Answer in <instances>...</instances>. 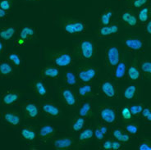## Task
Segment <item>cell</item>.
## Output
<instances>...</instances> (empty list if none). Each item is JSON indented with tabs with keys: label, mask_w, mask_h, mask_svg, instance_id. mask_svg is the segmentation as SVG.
Returning <instances> with one entry per match:
<instances>
[{
	"label": "cell",
	"mask_w": 151,
	"mask_h": 150,
	"mask_svg": "<svg viewBox=\"0 0 151 150\" xmlns=\"http://www.w3.org/2000/svg\"><path fill=\"white\" fill-rule=\"evenodd\" d=\"M94 136L99 140H103V139H104V134L100 131L99 127H98L94 131Z\"/></svg>",
	"instance_id": "42"
},
{
	"label": "cell",
	"mask_w": 151,
	"mask_h": 150,
	"mask_svg": "<svg viewBox=\"0 0 151 150\" xmlns=\"http://www.w3.org/2000/svg\"><path fill=\"white\" fill-rule=\"evenodd\" d=\"M112 142H113V140L107 139L103 143L102 148L105 150H112Z\"/></svg>",
	"instance_id": "43"
},
{
	"label": "cell",
	"mask_w": 151,
	"mask_h": 150,
	"mask_svg": "<svg viewBox=\"0 0 151 150\" xmlns=\"http://www.w3.org/2000/svg\"><path fill=\"white\" fill-rule=\"evenodd\" d=\"M30 1H36V0H30Z\"/></svg>",
	"instance_id": "52"
},
{
	"label": "cell",
	"mask_w": 151,
	"mask_h": 150,
	"mask_svg": "<svg viewBox=\"0 0 151 150\" xmlns=\"http://www.w3.org/2000/svg\"><path fill=\"white\" fill-rule=\"evenodd\" d=\"M100 90L106 98L114 99L117 98V90L113 83L109 80H104L100 85Z\"/></svg>",
	"instance_id": "9"
},
{
	"label": "cell",
	"mask_w": 151,
	"mask_h": 150,
	"mask_svg": "<svg viewBox=\"0 0 151 150\" xmlns=\"http://www.w3.org/2000/svg\"><path fill=\"white\" fill-rule=\"evenodd\" d=\"M125 129L131 135H136L139 131V127L135 124H128L125 126Z\"/></svg>",
	"instance_id": "38"
},
{
	"label": "cell",
	"mask_w": 151,
	"mask_h": 150,
	"mask_svg": "<svg viewBox=\"0 0 151 150\" xmlns=\"http://www.w3.org/2000/svg\"><path fill=\"white\" fill-rule=\"evenodd\" d=\"M21 95L14 90H8L2 96V103L4 106H12L17 104Z\"/></svg>",
	"instance_id": "8"
},
{
	"label": "cell",
	"mask_w": 151,
	"mask_h": 150,
	"mask_svg": "<svg viewBox=\"0 0 151 150\" xmlns=\"http://www.w3.org/2000/svg\"><path fill=\"white\" fill-rule=\"evenodd\" d=\"M91 112V104L89 102H85L81 106L79 110L80 116L87 117L90 116Z\"/></svg>",
	"instance_id": "32"
},
{
	"label": "cell",
	"mask_w": 151,
	"mask_h": 150,
	"mask_svg": "<svg viewBox=\"0 0 151 150\" xmlns=\"http://www.w3.org/2000/svg\"><path fill=\"white\" fill-rule=\"evenodd\" d=\"M10 2L8 0H2L0 3V8L5 11H8L10 9Z\"/></svg>",
	"instance_id": "41"
},
{
	"label": "cell",
	"mask_w": 151,
	"mask_h": 150,
	"mask_svg": "<svg viewBox=\"0 0 151 150\" xmlns=\"http://www.w3.org/2000/svg\"><path fill=\"white\" fill-rule=\"evenodd\" d=\"M113 135L115 139L122 143H127L131 139V135L128 133H125L120 129H115L113 131Z\"/></svg>",
	"instance_id": "24"
},
{
	"label": "cell",
	"mask_w": 151,
	"mask_h": 150,
	"mask_svg": "<svg viewBox=\"0 0 151 150\" xmlns=\"http://www.w3.org/2000/svg\"><path fill=\"white\" fill-rule=\"evenodd\" d=\"M35 35V29L30 27H25L20 31L19 36L21 39H22L24 40H28L31 38L34 37Z\"/></svg>",
	"instance_id": "27"
},
{
	"label": "cell",
	"mask_w": 151,
	"mask_h": 150,
	"mask_svg": "<svg viewBox=\"0 0 151 150\" xmlns=\"http://www.w3.org/2000/svg\"><path fill=\"white\" fill-rule=\"evenodd\" d=\"M146 32L148 34H151V21H150L146 25Z\"/></svg>",
	"instance_id": "48"
},
{
	"label": "cell",
	"mask_w": 151,
	"mask_h": 150,
	"mask_svg": "<svg viewBox=\"0 0 151 150\" xmlns=\"http://www.w3.org/2000/svg\"><path fill=\"white\" fill-rule=\"evenodd\" d=\"M76 55L81 60H92L95 53V46L94 42L89 39L81 40L76 45Z\"/></svg>",
	"instance_id": "1"
},
{
	"label": "cell",
	"mask_w": 151,
	"mask_h": 150,
	"mask_svg": "<svg viewBox=\"0 0 151 150\" xmlns=\"http://www.w3.org/2000/svg\"><path fill=\"white\" fill-rule=\"evenodd\" d=\"M121 143L122 142L118 141V140H117V141H113L112 142V150L121 149L122 147Z\"/></svg>",
	"instance_id": "44"
},
{
	"label": "cell",
	"mask_w": 151,
	"mask_h": 150,
	"mask_svg": "<svg viewBox=\"0 0 151 150\" xmlns=\"http://www.w3.org/2000/svg\"><path fill=\"white\" fill-rule=\"evenodd\" d=\"M148 0H135L134 2V7L135 8H141L143 5L147 3Z\"/></svg>",
	"instance_id": "45"
},
{
	"label": "cell",
	"mask_w": 151,
	"mask_h": 150,
	"mask_svg": "<svg viewBox=\"0 0 151 150\" xmlns=\"http://www.w3.org/2000/svg\"><path fill=\"white\" fill-rule=\"evenodd\" d=\"M20 135L27 142H34L35 139H36V132L30 128L22 127L20 131Z\"/></svg>",
	"instance_id": "18"
},
{
	"label": "cell",
	"mask_w": 151,
	"mask_h": 150,
	"mask_svg": "<svg viewBox=\"0 0 151 150\" xmlns=\"http://www.w3.org/2000/svg\"><path fill=\"white\" fill-rule=\"evenodd\" d=\"M138 18L141 23H145L149 19V9L147 8H142L139 12Z\"/></svg>",
	"instance_id": "36"
},
{
	"label": "cell",
	"mask_w": 151,
	"mask_h": 150,
	"mask_svg": "<svg viewBox=\"0 0 151 150\" xmlns=\"http://www.w3.org/2000/svg\"><path fill=\"white\" fill-rule=\"evenodd\" d=\"M13 74V67L8 61H2L0 63V75L2 77L8 78Z\"/></svg>",
	"instance_id": "16"
},
{
	"label": "cell",
	"mask_w": 151,
	"mask_h": 150,
	"mask_svg": "<svg viewBox=\"0 0 151 150\" xmlns=\"http://www.w3.org/2000/svg\"><path fill=\"white\" fill-rule=\"evenodd\" d=\"M98 75V70L94 67H83L79 68L76 75L80 81L84 84H89L93 81Z\"/></svg>",
	"instance_id": "3"
},
{
	"label": "cell",
	"mask_w": 151,
	"mask_h": 150,
	"mask_svg": "<svg viewBox=\"0 0 151 150\" xmlns=\"http://www.w3.org/2000/svg\"><path fill=\"white\" fill-rule=\"evenodd\" d=\"M55 133V128L51 125H45L40 128L39 131V137L42 141H46Z\"/></svg>",
	"instance_id": "13"
},
{
	"label": "cell",
	"mask_w": 151,
	"mask_h": 150,
	"mask_svg": "<svg viewBox=\"0 0 151 150\" xmlns=\"http://www.w3.org/2000/svg\"><path fill=\"white\" fill-rule=\"evenodd\" d=\"M42 109L43 111L48 114V116H52V117H58L60 115V110L53 103H45L42 105Z\"/></svg>",
	"instance_id": "17"
},
{
	"label": "cell",
	"mask_w": 151,
	"mask_h": 150,
	"mask_svg": "<svg viewBox=\"0 0 151 150\" xmlns=\"http://www.w3.org/2000/svg\"><path fill=\"white\" fill-rule=\"evenodd\" d=\"M121 116L124 121H130L132 118L133 115L128 107H123L121 110Z\"/></svg>",
	"instance_id": "37"
},
{
	"label": "cell",
	"mask_w": 151,
	"mask_h": 150,
	"mask_svg": "<svg viewBox=\"0 0 151 150\" xmlns=\"http://www.w3.org/2000/svg\"><path fill=\"white\" fill-rule=\"evenodd\" d=\"M119 31V27L117 25H109L104 26L99 28L98 30V36L100 38H109L111 37L113 34H116Z\"/></svg>",
	"instance_id": "11"
},
{
	"label": "cell",
	"mask_w": 151,
	"mask_h": 150,
	"mask_svg": "<svg viewBox=\"0 0 151 150\" xmlns=\"http://www.w3.org/2000/svg\"><path fill=\"white\" fill-rule=\"evenodd\" d=\"M99 129H100V131H101L104 135H106V134L108 133V126H105V125H101V126H99Z\"/></svg>",
	"instance_id": "47"
},
{
	"label": "cell",
	"mask_w": 151,
	"mask_h": 150,
	"mask_svg": "<svg viewBox=\"0 0 151 150\" xmlns=\"http://www.w3.org/2000/svg\"><path fill=\"white\" fill-rule=\"evenodd\" d=\"M84 126H85V117L80 116L78 118L75 119L74 121L72 122V130L76 132L81 131L83 130Z\"/></svg>",
	"instance_id": "30"
},
{
	"label": "cell",
	"mask_w": 151,
	"mask_h": 150,
	"mask_svg": "<svg viewBox=\"0 0 151 150\" xmlns=\"http://www.w3.org/2000/svg\"><path fill=\"white\" fill-rule=\"evenodd\" d=\"M34 90L35 93L40 96V98H45L48 94L47 88L45 85L44 82H42V80H35L34 83Z\"/></svg>",
	"instance_id": "22"
},
{
	"label": "cell",
	"mask_w": 151,
	"mask_h": 150,
	"mask_svg": "<svg viewBox=\"0 0 151 150\" xmlns=\"http://www.w3.org/2000/svg\"><path fill=\"white\" fill-rule=\"evenodd\" d=\"M127 75H128L129 79L134 80V81L139 80L141 78V74H140V70L135 66H132V67H130L128 68Z\"/></svg>",
	"instance_id": "28"
},
{
	"label": "cell",
	"mask_w": 151,
	"mask_h": 150,
	"mask_svg": "<svg viewBox=\"0 0 151 150\" xmlns=\"http://www.w3.org/2000/svg\"><path fill=\"white\" fill-rule=\"evenodd\" d=\"M122 19L125 23H127V25H128L129 27H136L137 25V18L135 15H133L132 13H130L128 11L124 12L122 15Z\"/></svg>",
	"instance_id": "25"
},
{
	"label": "cell",
	"mask_w": 151,
	"mask_h": 150,
	"mask_svg": "<svg viewBox=\"0 0 151 150\" xmlns=\"http://www.w3.org/2000/svg\"><path fill=\"white\" fill-rule=\"evenodd\" d=\"M51 60L58 67H69L73 62V57L70 53L65 51H58L52 54Z\"/></svg>",
	"instance_id": "4"
},
{
	"label": "cell",
	"mask_w": 151,
	"mask_h": 150,
	"mask_svg": "<svg viewBox=\"0 0 151 150\" xmlns=\"http://www.w3.org/2000/svg\"><path fill=\"white\" fill-rule=\"evenodd\" d=\"M143 108H144L142 105H132L130 107V110H131L133 116H137L139 114H141Z\"/></svg>",
	"instance_id": "39"
},
{
	"label": "cell",
	"mask_w": 151,
	"mask_h": 150,
	"mask_svg": "<svg viewBox=\"0 0 151 150\" xmlns=\"http://www.w3.org/2000/svg\"><path fill=\"white\" fill-rule=\"evenodd\" d=\"M42 75L46 78L55 79L59 75V70L53 66H48L42 69Z\"/></svg>",
	"instance_id": "20"
},
{
	"label": "cell",
	"mask_w": 151,
	"mask_h": 150,
	"mask_svg": "<svg viewBox=\"0 0 151 150\" xmlns=\"http://www.w3.org/2000/svg\"><path fill=\"white\" fill-rule=\"evenodd\" d=\"M8 60L10 61L15 67H20L21 62H22V59H21V57H20L18 53H14V52L8 53Z\"/></svg>",
	"instance_id": "33"
},
{
	"label": "cell",
	"mask_w": 151,
	"mask_h": 150,
	"mask_svg": "<svg viewBox=\"0 0 151 150\" xmlns=\"http://www.w3.org/2000/svg\"><path fill=\"white\" fill-rule=\"evenodd\" d=\"M94 135V132L93 131V129L91 128H86L82 130L79 135V142L80 143H85L87 140L91 139L93 138V136Z\"/></svg>",
	"instance_id": "26"
},
{
	"label": "cell",
	"mask_w": 151,
	"mask_h": 150,
	"mask_svg": "<svg viewBox=\"0 0 151 150\" xmlns=\"http://www.w3.org/2000/svg\"><path fill=\"white\" fill-rule=\"evenodd\" d=\"M23 110H24V113H26V115L30 119H36L40 115L39 108L35 103H27L24 106Z\"/></svg>",
	"instance_id": "15"
},
{
	"label": "cell",
	"mask_w": 151,
	"mask_h": 150,
	"mask_svg": "<svg viewBox=\"0 0 151 150\" xmlns=\"http://www.w3.org/2000/svg\"><path fill=\"white\" fill-rule=\"evenodd\" d=\"M120 51L117 47L111 46L108 47L106 49L105 52V58L107 65L110 67H116L119 62L121 61V56H120Z\"/></svg>",
	"instance_id": "5"
},
{
	"label": "cell",
	"mask_w": 151,
	"mask_h": 150,
	"mask_svg": "<svg viewBox=\"0 0 151 150\" xmlns=\"http://www.w3.org/2000/svg\"><path fill=\"white\" fill-rule=\"evenodd\" d=\"M124 44L127 49L133 52L140 51L144 46V42L139 39H127L125 40Z\"/></svg>",
	"instance_id": "14"
},
{
	"label": "cell",
	"mask_w": 151,
	"mask_h": 150,
	"mask_svg": "<svg viewBox=\"0 0 151 150\" xmlns=\"http://www.w3.org/2000/svg\"><path fill=\"white\" fill-rule=\"evenodd\" d=\"M93 86L89 84H82L81 85H80L78 88V96L81 98H86L91 96L93 94Z\"/></svg>",
	"instance_id": "19"
},
{
	"label": "cell",
	"mask_w": 151,
	"mask_h": 150,
	"mask_svg": "<svg viewBox=\"0 0 151 150\" xmlns=\"http://www.w3.org/2000/svg\"><path fill=\"white\" fill-rule=\"evenodd\" d=\"M61 97L64 103L69 107H76L77 105V99L74 92L68 88H62L61 89Z\"/></svg>",
	"instance_id": "7"
},
{
	"label": "cell",
	"mask_w": 151,
	"mask_h": 150,
	"mask_svg": "<svg viewBox=\"0 0 151 150\" xmlns=\"http://www.w3.org/2000/svg\"><path fill=\"white\" fill-rule=\"evenodd\" d=\"M4 121L11 126H18L22 121V118L18 113L14 111H6L2 114Z\"/></svg>",
	"instance_id": "10"
},
{
	"label": "cell",
	"mask_w": 151,
	"mask_h": 150,
	"mask_svg": "<svg viewBox=\"0 0 151 150\" xmlns=\"http://www.w3.org/2000/svg\"><path fill=\"white\" fill-rule=\"evenodd\" d=\"M136 91H137V88H136V85H132L126 87L124 92H123V98L125 99H127V100L133 99L136 94Z\"/></svg>",
	"instance_id": "29"
},
{
	"label": "cell",
	"mask_w": 151,
	"mask_h": 150,
	"mask_svg": "<svg viewBox=\"0 0 151 150\" xmlns=\"http://www.w3.org/2000/svg\"><path fill=\"white\" fill-rule=\"evenodd\" d=\"M140 68L144 74L148 76H151V62H142L140 65Z\"/></svg>",
	"instance_id": "35"
},
{
	"label": "cell",
	"mask_w": 151,
	"mask_h": 150,
	"mask_svg": "<svg viewBox=\"0 0 151 150\" xmlns=\"http://www.w3.org/2000/svg\"><path fill=\"white\" fill-rule=\"evenodd\" d=\"M112 17H113V11H106L105 12H104L100 17V22L103 26H109Z\"/></svg>",
	"instance_id": "34"
},
{
	"label": "cell",
	"mask_w": 151,
	"mask_h": 150,
	"mask_svg": "<svg viewBox=\"0 0 151 150\" xmlns=\"http://www.w3.org/2000/svg\"><path fill=\"white\" fill-rule=\"evenodd\" d=\"M99 116L101 120L107 124H115L117 121V112L111 107H103L99 110Z\"/></svg>",
	"instance_id": "6"
},
{
	"label": "cell",
	"mask_w": 151,
	"mask_h": 150,
	"mask_svg": "<svg viewBox=\"0 0 151 150\" xmlns=\"http://www.w3.org/2000/svg\"><path fill=\"white\" fill-rule=\"evenodd\" d=\"M138 149L140 150H151V144L147 141H142L140 143Z\"/></svg>",
	"instance_id": "40"
},
{
	"label": "cell",
	"mask_w": 151,
	"mask_h": 150,
	"mask_svg": "<svg viewBox=\"0 0 151 150\" xmlns=\"http://www.w3.org/2000/svg\"><path fill=\"white\" fill-rule=\"evenodd\" d=\"M65 80L70 86H75L78 83L77 75H75L72 71H67L65 74Z\"/></svg>",
	"instance_id": "31"
},
{
	"label": "cell",
	"mask_w": 151,
	"mask_h": 150,
	"mask_svg": "<svg viewBox=\"0 0 151 150\" xmlns=\"http://www.w3.org/2000/svg\"><path fill=\"white\" fill-rule=\"evenodd\" d=\"M63 30L66 34L70 35H76L85 33L86 31V26L84 22L72 20L64 23Z\"/></svg>",
	"instance_id": "2"
},
{
	"label": "cell",
	"mask_w": 151,
	"mask_h": 150,
	"mask_svg": "<svg viewBox=\"0 0 151 150\" xmlns=\"http://www.w3.org/2000/svg\"><path fill=\"white\" fill-rule=\"evenodd\" d=\"M16 33V28L13 27H8L2 28L0 31V36L4 41H8L13 37Z\"/></svg>",
	"instance_id": "23"
},
{
	"label": "cell",
	"mask_w": 151,
	"mask_h": 150,
	"mask_svg": "<svg viewBox=\"0 0 151 150\" xmlns=\"http://www.w3.org/2000/svg\"><path fill=\"white\" fill-rule=\"evenodd\" d=\"M4 53V40L2 39L0 41V53L3 54Z\"/></svg>",
	"instance_id": "50"
},
{
	"label": "cell",
	"mask_w": 151,
	"mask_h": 150,
	"mask_svg": "<svg viewBox=\"0 0 151 150\" xmlns=\"http://www.w3.org/2000/svg\"><path fill=\"white\" fill-rule=\"evenodd\" d=\"M73 143L74 140L71 138H60L53 141V147L58 150L70 149L73 145Z\"/></svg>",
	"instance_id": "12"
},
{
	"label": "cell",
	"mask_w": 151,
	"mask_h": 150,
	"mask_svg": "<svg viewBox=\"0 0 151 150\" xmlns=\"http://www.w3.org/2000/svg\"><path fill=\"white\" fill-rule=\"evenodd\" d=\"M150 113H151V111L150 108H143L142 112H141V115H142L143 117L145 118V117H146V116H147Z\"/></svg>",
	"instance_id": "46"
},
{
	"label": "cell",
	"mask_w": 151,
	"mask_h": 150,
	"mask_svg": "<svg viewBox=\"0 0 151 150\" xmlns=\"http://www.w3.org/2000/svg\"><path fill=\"white\" fill-rule=\"evenodd\" d=\"M6 16H7V11H5V10L1 8V9H0V17L3 19Z\"/></svg>",
	"instance_id": "49"
},
{
	"label": "cell",
	"mask_w": 151,
	"mask_h": 150,
	"mask_svg": "<svg viewBox=\"0 0 151 150\" xmlns=\"http://www.w3.org/2000/svg\"><path fill=\"white\" fill-rule=\"evenodd\" d=\"M127 71V64L124 60H122L119 62L115 67V71H114V77L116 79L120 80L124 77L125 74Z\"/></svg>",
	"instance_id": "21"
},
{
	"label": "cell",
	"mask_w": 151,
	"mask_h": 150,
	"mask_svg": "<svg viewBox=\"0 0 151 150\" xmlns=\"http://www.w3.org/2000/svg\"><path fill=\"white\" fill-rule=\"evenodd\" d=\"M145 119H146V121H150V122H151V113L148 115L146 117H145Z\"/></svg>",
	"instance_id": "51"
}]
</instances>
